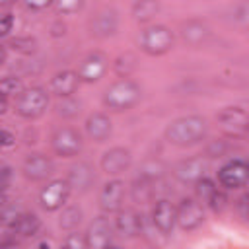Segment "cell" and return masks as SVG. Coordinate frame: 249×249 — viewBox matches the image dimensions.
<instances>
[{
    "label": "cell",
    "instance_id": "obj_1",
    "mask_svg": "<svg viewBox=\"0 0 249 249\" xmlns=\"http://www.w3.org/2000/svg\"><path fill=\"white\" fill-rule=\"evenodd\" d=\"M206 132H208V123L204 117L187 115L169 123V126L165 128V138L175 146L187 148L202 142L206 138Z\"/></svg>",
    "mask_w": 249,
    "mask_h": 249
},
{
    "label": "cell",
    "instance_id": "obj_2",
    "mask_svg": "<svg viewBox=\"0 0 249 249\" xmlns=\"http://www.w3.org/2000/svg\"><path fill=\"white\" fill-rule=\"evenodd\" d=\"M138 99H140V88L136 82H132L128 78L111 84L103 93L105 107H109L113 111H126L132 105H136Z\"/></svg>",
    "mask_w": 249,
    "mask_h": 249
},
{
    "label": "cell",
    "instance_id": "obj_3",
    "mask_svg": "<svg viewBox=\"0 0 249 249\" xmlns=\"http://www.w3.org/2000/svg\"><path fill=\"white\" fill-rule=\"evenodd\" d=\"M140 47H142V51L146 54H152V56L165 54L173 47V33L165 25H160V23L150 25V27H146L142 31Z\"/></svg>",
    "mask_w": 249,
    "mask_h": 249
},
{
    "label": "cell",
    "instance_id": "obj_4",
    "mask_svg": "<svg viewBox=\"0 0 249 249\" xmlns=\"http://www.w3.org/2000/svg\"><path fill=\"white\" fill-rule=\"evenodd\" d=\"M49 107V95L43 88H27L16 99V111L23 119H39Z\"/></svg>",
    "mask_w": 249,
    "mask_h": 249
},
{
    "label": "cell",
    "instance_id": "obj_5",
    "mask_svg": "<svg viewBox=\"0 0 249 249\" xmlns=\"http://www.w3.org/2000/svg\"><path fill=\"white\" fill-rule=\"evenodd\" d=\"M220 128L230 138H243L249 128V117L243 107H226L216 115Z\"/></svg>",
    "mask_w": 249,
    "mask_h": 249
},
{
    "label": "cell",
    "instance_id": "obj_6",
    "mask_svg": "<svg viewBox=\"0 0 249 249\" xmlns=\"http://www.w3.org/2000/svg\"><path fill=\"white\" fill-rule=\"evenodd\" d=\"M51 146L56 156L62 158H74L82 150V134L76 128L70 126H60L53 132L51 136Z\"/></svg>",
    "mask_w": 249,
    "mask_h": 249
},
{
    "label": "cell",
    "instance_id": "obj_7",
    "mask_svg": "<svg viewBox=\"0 0 249 249\" xmlns=\"http://www.w3.org/2000/svg\"><path fill=\"white\" fill-rule=\"evenodd\" d=\"M202 222H204V210H202L200 202H196L195 198H183L179 202V206H175V224L181 230L193 231Z\"/></svg>",
    "mask_w": 249,
    "mask_h": 249
},
{
    "label": "cell",
    "instance_id": "obj_8",
    "mask_svg": "<svg viewBox=\"0 0 249 249\" xmlns=\"http://www.w3.org/2000/svg\"><path fill=\"white\" fill-rule=\"evenodd\" d=\"M247 175H249V167L243 160L235 158L230 160L228 163H224L218 171V181L222 187L226 189H241L247 183Z\"/></svg>",
    "mask_w": 249,
    "mask_h": 249
},
{
    "label": "cell",
    "instance_id": "obj_9",
    "mask_svg": "<svg viewBox=\"0 0 249 249\" xmlns=\"http://www.w3.org/2000/svg\"><path fill=\"white\" fill-rule=\"evenodd\" d=\"M68 195H70V187H68L66 179H53L51 183H47V187H43V191L39 195V202L45 210L54 212L66 202Z\"/></svg>",
    "mask_w": 249,
    "mask_h": 249
},
{
    "label": "cell",
    "instance_id": "obj_10",
    "mask_svg": "<svg viewBox=\"0 0 249 249\" xmlns=\"http://www.w3.org/2000/svg\"><path fill=\"white\" fill-rule=\"evenodd\" d=\"M107 66H109V58H107L103 53L93 51V53H89V54L82 60V64H80V68H78V72H76V74H78V80H80V82H88V84L97 82V80L105 74Z\"/></svg>",
    "mask_w": 249,
    "mask_h": 249
},
{
    "label": "cell",
    "instance_id": "obj_11",
    "mask_svg": "<svg viewBox=\"0 0 249 249\" xmlns=\"http://www.w3.org/2000/svg\"><path fill=\"white\" fill-rule=\"evenodd\" d=\"M21 171L29 181H45L54 173V163L45 154H29L23 160Z\"/></svg>",
    "mask_w": 249,
    "mask_h": 249
},
{
    "label": "cell",
    "instance_id": "obj_12",
    "mask_svg": "<svg viewBox=\"0 0 249 249\" xmlns=\"http://www.w3.org/2000/svg\"><path fill=\"white\" fill-rule=\"evenodd\" d=\"M123 198H124V183L121 179H111L103 185L99 193V206L105 214H113L121 210Z\"/></svg>",
    "mask_w": 249,
    "mask_h": 249
},
{
    "label": "cell",
    "instance_id": "obj_13",
    "mask_svg": "<svg viewBox=\"0 0 249 249\" xmlns=\"http://www.w3.org/2000/svg\"><path fill=\"white\" fill-rule=\"evenodd\" d=\"M132 163V154L128 148L123 146H115L111 150H107L101 158V169L107 175H119L123 171H126Z\"/></svg>",
    "mask_w": 249,
    "mask_h": 249
},
{
    "label": "cell",
    "instance_id": "obj_14",
    "mask_svg": "<svg viewBox=\"0 0 249 249\" xmlns=\"http://www.w3.org/2000/svg\"><path fill=\"white\" fill-rule=\"evenodd\" d=\"M173 175L181 183H196L198 179L206 177V160L200 156H191L187 160H181L175 165Z\"/></svg>",
    "mask_w": 249,
    "mask_h": 249
},
{
    "label": "cell",
    "instance_id": "obj_15",
    "mask_svg": "<svg viewBox=\"0 0 249 249\" xmlns=\"http://www.w3.org/2000/svg\"><path fill=\"white\" fill-rule=\"evenodd\" d=\"M111 235H113V228L109 224V220L105 216H97L86 233V243L88 249H105L107 245H111Z\"/></svg>",
    "mask_w": 249,
    "mask_h": 249
},
{
    "label": "cell",
    "instance_id": "obj_16",
    "mask_svg": "<svg viewBox=\"0 0 249 249\" xmlns=\"http://www.w3.org/2000/svg\"><path fill=\"white\" fill-rule=\"evenodd\" d=\"M119 27V16L115 10L107 8V10H101L93 16V19L89 21V29H91V35L99 37V39H105V37H111L115 35Z\"/></svg>",
    "mask_w": 249,
    "mask_h": 249
},
{
    "label": "cell",
    "instance_id": "obj_17",
    "mask_svg": "<svg viewBox=\"0 0 249 249\" xmlns=\"http://www.w3.org/2000/svg\"><path fill=\"white\" fill-rule=\"evenodd\" d=\"M152 220L161 233H171L175 228V204L167 198H160L154 204Z\"/></svg>",
    "mask_w": 249,
    "mask_h": 249
},
{
    "label": "cell",
    "instance_id": "obj_18",
    "mask_svg": "<svg viewBox=\"0 0 249 249\" xmlns=\"http://www.w3.org/2000/svg\"><path fill=\"white\" fill-rule=\"evenodd\" d=\"M95 181V173L93 167L86 161H78L76 165L70 167L68 175H66V183L70 189H78V191H88Z\"/></svg>",
    "mask_w": 249,
    "mask_h": 249
},
{
    "label": "cell",
    "instance_id": "obj_19",
    "mask_svg": "<svg viewBox=\"0 0 249 249\" xmlns=\"http://www.w3.org/2000/svg\"><path fill=\"white\" fill-rule=\"evenodd\" d=\"M78 84H80V80H78V74L76 72L62 70V72H58V74H54L51 78V91L54 95H58L60 99L62 97H70L78 89Z\"/></svg>",
    "mask_w": 249,
    "mask_h": 249
},
{
    "label": "cell",
    "instance_id": "obj_20",
    "mask_svg": "<svg viewBox=\"0 0 249 249\" xmlns=\"http://www.w3.org/2000/svg\"><path fill=\"white\" fill-rule=\"evenodd\" d=\"M115 228L124 237H134L142 231V216L134 210H119L115 218Z\"/></svg>",
    "mask_w": 249,
    "mask_h": 249
},
{
    "label": "cell",
    "instance_id": "obj_21",
    "mask_svg": "<svg viewBox=\"0 0 249 249\" xmlns=\"http://www.w3.org/2000/svg\"><path fill=\"white\" fill-rule=\"evenodd\" d=\"M111 130H113L111 119L107 115H103V113H93L86 121V132L95 142H103L105 138H109Z\"/></svg>",
    "mask_w": 249,
    "mask_h": 249
},
{
    "label": "cell",
    "instance_id": "obj_22",
    "mask_svg": "<svg viewBox=\"0 0 249 249\" xmlns=\"http://www.w3.org/2000/svg\"><path fill=\"white\" fill-rule=\"evenodd\" d=\"M41 228V220L35 216V214H27V212H21L16 222L10 226V230L18 235V237H33Z\"/></svg>",
    "mask_w": 249,
    "mask_h": 249
},
{
    "label": "cell",
    "instance_id": "obj_23",
    "mask_svg": "<svg viewBox=\"0 0 249 249\" xmlns=\"http://www.w3.org/2000/svg\"><path fill=\"white\" fill-rule=\"evenodd\" d=\"M181 35H183L185 43H189V45H200L206 39V35H208V27L202 21H198V19H191V21L183 23Z\"/></svg>",
    "mask_w": 249,
    "mask_h": 249
},
{
    "label": "cell",
    "instance_id": "obj_24",
    "mask_svg": "<svg viewBox=\"0 0 249 249\" xmlns=\"http://www.w3.org/2000/svg\"><path fill=\"white\" fill-rule=\"evenodd\" d=\"M160 10V4L154 2V0H142V2H136L132 6V14L138 21H148L152 19Z\"/></svg>",
    "mask_w": 249,
    "mask_h": 249
},
{
    "label": "cell",
    "instance_id": "obj_25",
    "mask_svg": "<svg viewBox=\"0 0 249 249\" xmlns=\"http://www.w3.org/2000/svg\"><path fill=\"white\" fill-rule=\"evenodd\" d=\"M113 68H115L117 76H121L123 80H126L132 74V70L136 68V56L132 53H124V54L117 56V60L113 62Z\"/></svg>",
    "mask_w": 249,
    "mask_h": 249
},
{
    "label": "cell",
    "instance_id": "obj_26",
    "mask_svg": "<svg viewBox=\"0 0 249 249\" xmlns=\"http://www.w3.org/2000/svg\"><path fill=\"white\" fill-rule=\"evenodd\" d=\"M80 222H82V210L78 206L64 208L60 214V220H58L60 228H64V230H74V228H78Z\"/></svg>",
    "mask_w": 249,
    "mask_h": 249
},
{
    "label": "cell",
    "instance_id": "obj_27",
    "mask_svg": "<svg viewBox=\"0 0 249 249\" xmlns=\"http://www.w3.org/2000/svg\"><path fill=\"white\" fill-rule=\"evenodd\" d=\"M23 91V82L18 76H4L0 80V93L2 95H19Z\"/></svg>",
    "mask_w": 249,
    "mask_h": 249
},
{
    "label": "cell",
    "instance_id": "obj_28",
    "mask_svg": "<svg viewBox=\"0 0 249 249\" xmlns=\"http://www.w3.org/2000/svg\"><path fill=\"white\" fill-rule=\"evenodd\" d=\"M56 113L64 119H72L80 113V103L72 97H62V101L56 103Z\"/></svg>",
    "mask_w": 249,
    "mask_h": 249
},
{
    "label": "cell",
    "instance_id": "obj_29",
    "mask_svg": "<svg viewBox=\"0 0 249 249\" xmlns=\"http://www.w3.org/2000/svg\"><path fill=\"white\" fill-rule=\"evenodd\" d=\"M218 187L214 185V181L212 179H208V177H202V179H198L196 183H195V191H196V196L202 200V202H206L212 195H214V191H216Z\"/></svg>",
    "mask_w": 249,
    "mask_h": 249
},
{
    "label": "cell",
    "instance_id": "obj_30",
    "mask_svg": "<svg viewBox=\"0 0 249 249\" xmlns=\"http://www.w3.org/2000/svg\"><path fill=\"white\" fill-rule=\"evenodd\" d=\"M10 47L16 51V53H21V54H31L35 53V47H37V41L31 39V37H16L10 41Z\"/></svg>",
    "mask_w": 249,
    "mask_h": 249
},
{
    "label": "cell",
    "instance_id": "obj_31",
    "mask_svg": "<svg viewBox=\"0 0 249 249\" xmlns=\"http://www.w3.org/2000/svg\"><path fill=\"white\" fill-rule=\"evenodd\" d=\"M58 14H62V16H68V14H76V12H80L82 8H84V2H80V0H60V2H54V4H51Z\"/></svg>",
    "mask_w": 249,
    "mask_h": 249
},
{
    "label": "cell",
    "instance_id": "obj_32",
    "mask_svg": "<svg viewBox=\"0 0 249 249\" xmlns=\"http://www.w3.org/2000/svg\"><path fill=\"white\" fill-rule=\"evenodd\" d=\"M21 214V210L18 208V206H14V204H6V206H2L0 208V226H12L14 222H16V218Z\"/></svg>",
    "mask_w": 249,
    "mask_h": 249
},
{
    "label": "cell",
    "instance_id": "obj_33",
    "mask_svg": "<svg viewBox=\"0 0 249 249\" xmlns=\"http://www.w3.org/2000/svg\"><path fill=\"white\" fill-rule=\"evenodd\" d=\"M62 249H88L86 235H84V233H78V231L68 233V235H66V239H64Z\"/></svg>",
    "mask_w": 249,
    "mask_h": 249
},
{
    "label": "cell",
    "instance_id": "obj_34",
    "mask_svg": "<svg viewBox=\"0 0 249 249\" xmlns=\"http://www.w3.org/2000/svg\"><path fill=\"white\" fill-rule=\"evenodd\" d=\"M206 204H208L214 212H222V210L228 206V196H226V193H224V191L216 189V191H214V195L206 200Z\"/></svg>",
    "mask_w": 249,
    "mask_h": 249
},
{
    "label": "cell",
    "instance_id": "obj_35",
    "mask_svg": "<svg viewBox=\"0 0 249 249\" xmlns=\"http://www.w3.org/2000/svg\"><path fill=\"white\" fill-rule=\"evenodd\" d=\"M247 206H249V195H241V196L235 200V212H237V216H239L243 222H245L247 216H249Z\"/></svg>",
    "mask_w": 249,
    "mask_h": 249
},
{
    "label": "cell",
    "instance_id": "obj_36",
    "mask_svg": "<svg viewBox=\"0 0 249 249\" xmlns=\"http://www.w3.org/2000/svg\"><path fill=\"white\" fill-rule=\"evenodd\" d=\"M14 27V16L10 12L0 14V37H6Z\"/></svg>",
    "mask_w": 249,
    "mask_h": 249
},
{
    "label": "cell",
    "instance_id": "obj_37",
    "mask_svg": "<svg viewBox=\"0 0 249 249\" xmlns=\"http://www.w3.org/2000/svg\"><path fill=\"white\" fill-rule=\"evenodd\" d=\"M10 181H12V169L8 165L0 167V193L6 191V187L10 185Z\"/></svg>",
    "mask_w": 249,
    "mask_h": 249
},
{
    "label": "cell",
    "instance_id": "obj_38",
    "mask_svg": "<svg viewBox=\"0 0 249 249\" xmlns=\"http://www.w3.org/2000/svg\"><path fill=\"white\" fill-rule=\"evenodd\" d=\"M14 134L10 132V130H6V128H0V148H8V146H12L14 144Z\"/></svg>",
    "mask_w": 249,
    "mask_h": 249
},
{
    "label": "cell",
    "instance_id": "obj_39",
    "mask_svg": "<svg viewBox=\"0 0 249 249\" xmlns=\"http://www.w3.org/2000/svg\"><path fill=\"white\" fill-rule=\"evenodd\" d=\"M49 6H51L49 2H41V4H37V2H27V4H25L27 10H45V8H49Z\"/></svg>",
    "mask_w": 249,
    "mask_h": 249
},
{
    "label": "cell",
    "instance_id": "obj_40",
    "mask_svg": "<svg viewBox=\"0 0 249 249\" xmlns=\"http://www.w3.org/2000/svg\"><path fill=\"white\" fill-rule=\"evenodd\" d=\"M8 111V97L0 93V115H4Z\"/></svg>",
    "mask_w": 249,
    "mask_h": 249
},
{
    "label": "cell",
    "instance_id": "obj_41",
    "mask_svg": "<svg viewBox=\"0 0 249 249\" xmlns=\"http://www.w3.org/2000/svg\"><path fill=\"white\" fill-rule=\"evenodd\" d=\"M6 62V49L0 45V64H4Z\"/></svg>",
    "mask_w": 249,
    "mask_h": 249
},
{
    "label": "cell",
    "instance_id": "obj_42",
    "mask_svg": "<svg viewBox=\"0 0 249 249\" xmlns=\"http://www.w3.org/2000/svg\"><path fill=\"white\" fill-rule=\"evenodd\" d=\"M14 247H16V245H14V243H10V241H4V243L0 245V249H14Z\"/></svg>",
    "mask_w": 249,
    "mask_h": 249
},
{
    "label": "cell",
    "instance_id": "obj_43",
    "mask_svg": "<svg viewBox=\"0 0 249 249\" xmlns=\"http://www.w3.org/2000/svg\"><path fill=\"white\" fill-rule=\"evenodd\" d=\"M6 204H8V198H6V195H4V193H0V208H2V206H6Z\"/></svg>",
    "mask_w": 249,
    "mask_h": 249
},
{
    "label": "cell",
    "instance_id": "obj_44",
    "mask_svg": "<svg viewBox=\"0 0 249 249\" xmlns=\"http://www.w3.org/2000/svg\"><path fill=\"white\" fill-rule=\"evenodd\" d=\"M39 249H51V245H49V243H47V241H43V243H41V245H39Z\"/></svg>",
    "mask_w": 249,
    "mask_h": 249
},
{
    "label": "cell",
    "instance_id": "obj_45",
    "mask_svg": "<svg viewBox=\"0 0 249 249\" xmlns=\"http://www.w3.org/2000/svg\"><path fill=\"white\" fill-rule=\"evenodd\" d=\"M105 249H119V247H115V245H107Z\"/></svg>",
    "mask_w": 249,
    "mask_h": 249
},
{
    "label": "cell",
    "instance_id": "obj_46",
    "mask_svg": "<svg viewBox=\"0 0 249 249\" xmlns=\"http://www.w3.org/2000/svg\"><path fill=\"white\" fill-rule=\"evenodd\" d=\"M14 249H16V247H14Z\"/></svg>",
    "mask_w": 249,
    "mask_h": 249
}]
</instances>
